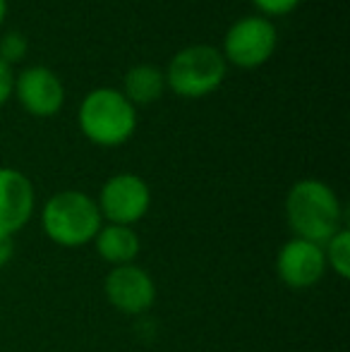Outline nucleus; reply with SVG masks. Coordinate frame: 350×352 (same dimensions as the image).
<instances>
[{"label":"nucleus","mask_w":350,"mask_h":352,"mask_svg":"<svg viewBox=\"0 0 350 352\" xmlns=\"http://www.w3.org/2000/svg\"><path fill=\"white\" fill-rule=\"evenodd\" d=\"M285 218L300 240L324 245L341 230V201L322 180H300L285 197Z\"/></svg>","instance_id":"1"},{"label":"nucleus","mask_w":350,"mask_h":352,"mask_svg":"<svg viewBox=\"0 0 350 352\" xmlns=\"http://www.w3.org/2000/svg\"><path fill=\"white\" fill-rule=\"evenodd\" d=\"M82 135L96 146H120L137 130V108L120 89H91L77 113Z\"/></svg>","instance_id":"2"},{"label":"nucleus","mask_w":350,"mask_h":352,"mask_svg":"<svg viewBox=\"0 0 350 352\" xmlns=\"http://www.w3.org/2000/svg\"><path fill=\"white\" fill-rule=\"evenodd\" d=\"M43 232L61 247H82L94 242L101 230V211L96 199L85 192L65 190L53 195L43 206Z\"/></svg>","instance_id":"3"},{"label":"nucleus","mask_w":350,"mask_h":352,"mask_svg":"<svg viewBox=\"0 0 350 352\" xmlns=\"http://www.w3.org/2000/svg\"><path fill=\"white\" fill-rule=\"evenodd\" d=\"M228 63L219 48L209 43H195L171 58L166 67V87L182 98H201L214 94L223 84Z\"/></svg>","instance_id":"4"},{"label":"nucleus","mask_w":350,"mask_h":352,"mask_svg":"<svg viewBox=\"0 0 350 352\" xmlns=\"http://www.w3.org/2000/svg\"><path fill=\"white\" fill-rule=\"evenodd\" d=\"M276 43H278V34H276L274 22L262 14H252V17H243L230 24L223 36L221 56L230 65L254 70L274 56Z\"/></svg>","instance_id":"5"},{"label":"nucleus","mask_w":350,"mask_h":352,"mask_svg":"<svg viewBox=\"0 0 350 352\" xmlns=\"http://www.w3.org/2000/svg\"><path fill=\"white\" fill-rule=\"evenodd\" d=\"M98 211L113 226H130L146 216L151 204L149 185L140 175L120 173L106 180L98 195Z\"/></svg>","instance_id":"6"},{"label":"nucleus","mask_w":350,"mask_h":352,"mask_svg":"<svg viewBox=\"0 0 350 352\" xmlns=\"http://www.w3.org/2000/svg\"><path fill=\"white\" fill-rule=\"evenodd\" d=\"M12 94L34 118H53L65 103V87L58 74L43 65H32L14 77Z\"/></svg>","instance_id":"7"},{"label":"nucleus","mask_w":350,"mask_h":352,"mask_svg":"<svg viewBox=\"0 0 350 352\" xmlns=\"http://www.w3.org/2000/svg\"><path fill=\"white\" fill-rule=\"evenodd\" d=\"M276 271L288 287H295V290L312 287L314 283L322 280L324 271H327L324 247L293 237L281 247L278 256H276Z\"/></svg>","instance_id":"8"},{"label":"nucleus","mask_w":350,"mask_h":352,"mask_svg":"<svg viewBox=\"0 0 350 352\" xmlns=\"http://www.w3.org/2000/svg\"><path fill=\"white\" fill-rule=\"evenodd\" d=\"M106 297L122 314H142L154 305L156 285L140 266H116L106 278Z\"/></svg>","instance_id":"9"},{"label":"nucleus","mask_w":350,"mask_h":352,"mask_svg":"<svg viewBox=\"0 0 350 352\" xmlns=\"http://www.w3.org/2000/svg\"><path fill=\"white\" fill-rule=\"evenodd\" d=\"M36 206L34 185L17 168H0V230L14 235L29 223Z\"/></svg>","instance_id":"10"},{"label":"nucleus","mask_w":350,"mask_h":352,"mask_svg":"<svg viewBox=\"0 0 350 352\" xmlns=\"http://www.w3.org/2000/svg\"><path fill=\"white\" fill-rule=\"evenodd\" d=\"M94 245H96V252L103 261H108L113 266H127L137 259L142 242L140 235L130 226H113V223H108L106 228L101 226V230L96 232Z\"/></svg>","instance_id":"11"},{"label":"nucleus","mask_w":350,"mask_h":352,"mask_svg":"<svg viewBox=\"0 0 350 352\" xmlns=\"http://www.w3.org/2000/svg\"><path fill=\"white\" fill-rule=\"evenodd\" d=\"M166 89V74L156 65L142 63V65L130 67L125 74V98L132 106H144V103H154L164 96Z\"/></svg>","instance_id":"12"},{"label":"nucleus","mask_w":350,"mask_h":352,"mask_svg":"<svg viewBox=\"0 0 350 352\" xmlns=\"http://www.w3.org/2000/svg\"><path fill=\"white\" fill-rule=\"evenodd\" d=\"M327 250H324V256H327V266H331L333 274H338L341 278H348L350 276V232L348 230H338L331 240L324 242Z\"/></svg>","instance_id":"13"},{"label":"nucleus","mask_w":350,"mask_h":352,"mask_svg":"<svg viewBox=\"0 0 350 352\" xmlns=\"http://www.w3.org/2000/svg\"><path fill=\"white\" fill-rule=\"evenodd\" d=\"M27 38L19 32H8L3 38H0V60L12 65V63H19L24 56H27Z\"/></svg>","instance_id":"14"},{"label":"nucleus","mask_w":350,"mask_h":352,"mask_svg":"<svg viewBox=\"0 0 350 352\" xmlns=\"http://www.w3.org/2000/svg\"><path fill=\"white\" fill-rule=\"evenodd\" d=\"M252 3L262 12V17H283L298 8L300 0H252Z\"/></svg>","instance_id":"15"},{"label":"nucleus","mask_w":350,"mask_h":352,"mask_svg":"<svg viewBox=\"0 0 350 352\" xmlns=\"http://www.w3.org/2000/svg\"><path fill=\"white\" fill-rule=\"evenodd\" d=\"M12 87H14L12 67L0 60V106H5V101L12 96Z\"/></svg>","instance_id":"16"},{"label":"nucleus","mask_w":350,"mask_h":352,"mask_svg":"<svg viewBox=\"0 0 350 352\" xmlns=\"http://www.w3.org/2000/svg\"><path fill=\"white\" fill-rule=\"evenodd\" d=\"M14 254V240L10 232H3L0 230V269H3L5 264H8L10 259H12Z\"/></svg>","instance_id":"17"},{"label":"nucleus","mask_w":350,"mask_h":352,"mask_svg":"<svg viewBox=\"0 0 350 352\" xmlns=\"http://www.w3.org/2000/svg\"><path fill=\"white\" fill-rule=\"evenodd\" d=\"M5 12H8V0H0V24L5 19Z\"/></svg>","instance_id":"18"}]
</instances>
